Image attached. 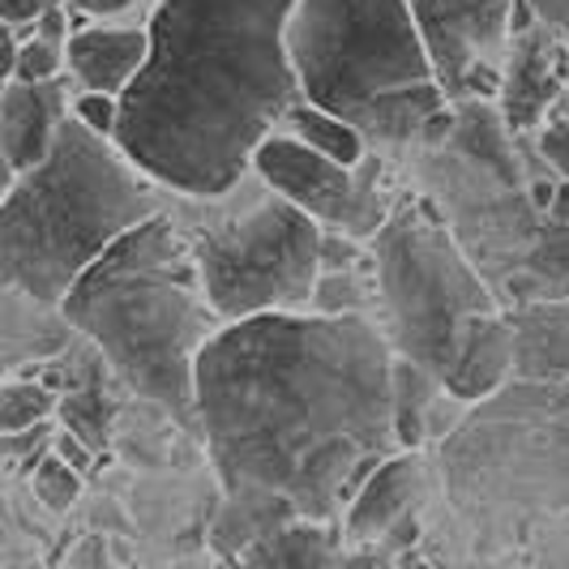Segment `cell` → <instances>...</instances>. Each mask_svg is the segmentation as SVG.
I'll return each mask as SVG.
<instances>
[{"instance_id":"22","label":"cell","mask_w":569,"mask_h":569,"mask_svg":"<svg viewBox=\"0 0 569 569\" xmlns=\"http://www.w3.org/2000/svg\"><path fill=\"white\" fill-rule=\"evenodd\" d=\"M64 73V48L48 43L39 34H30L18 43V60H13V82H57Z\"/></svg>"},{"instance_id":"35","label":"cell","mask_w":569,"mask_h":569,"mask_svg":"<svg viewBox=\"0 0 569 569\" xmlns=\"http://www.w3.org/2000/svg\"><path fill=\"white\" fill-rule=\"evenodd\" d=\"M455 569H506L501 561H488V557H476V561H458Z\"/></svg>"},{"instance_id":"8","label":"cell","mask_w":569,"mask_h":569,"mask_svg":"<svg viewBox=\"0 0 569 569\" xmlns=\"http://www.w3.org/2000/svg\"><path fill=\"white\" fill-rule=\"evenodd\" d=\"M201 287L223 326L261 313H300L321 274V228L266 184L201 223L189 240Z\"/></svg>"},{"instance_id":"2","label":"cell","mask_w":569,"mask_h":569,"mask_svg":"<svg viewBox=\"0 0 569 569\" xmlns=\"http://www.w3.org/2000/svg\"><path fill=\"white\" fill-rule=\"evenodd\" d=\"M296 0H154L142 73L120 94L116 150L180 198H228L300 103L287 60Z\"/></svg>"},{"instance_id":"29","label":"cell","mask_w":569,"mask_h":569,"mask_svg":"<svg viewBox=\"0 0 569 569\" xmlns=\"http://www.w3.org/2000/svg\"><path fill=\"white\" fill-rule=\"evenodd\" d=\"M527 4H531V13L540 18L543 27L557 30L569 43V0H527Z\"/></svg>"},{"instance_id":"19","label":"cell","mask_w":569,"mask_h":569,"mask_svg":"<svg viewBox=\"0 0 569 569\" xmlns=\"http://www.w3.org/2000/svg\"><path fill=\"white\" fill-rule=\"evenodd\" d=\"M437 390H441L437 377H428L411 360L395 356V437H399V450H420L428 407L437 399Z\"/></svg>"},{"instance_id":"32","label":"cell","mask_w":569,"mask_h":569,"mask_svg":"<svg viewBox=\"0 0 569 569\" xmlns=\"http://www.w3.org/2000/svg\"><path fill=\"white\" fill-rule=\"evenodd\" d=\"M531 201H536L540 210H552V201H557V184H548V180L531 184Z\"/></svg>"},{"instance_id":"7","label":"cell","mask_w":569,"mask_h":569,"mask_svg":"<svg viewBox=\"0 0 569 569\" xmlns=\"http://www.w3.org/2000/svg\"><path fill=\"white\" fill-rule=\"evenodd\" d=\"M287 60L300 99L347 124L390 90L432 82L411 0H296Z\"/></svg>"},{"instance_id":"20","label":"cell","mask_w":569,"mask_h":569,"mask_svg":"<svg viewBox=\"0 0 569 569\" xmlns=\"http://www.w3.org/2000/svg\"><path fill=\"white\" fill-rule=\"evenodd\" d=\"M52 407H57V390L43 381H30V377L0 381V437L43 428Z\"/></svg>"},{"instance_id":"5","label":"cell","mask_w":569,"mask_h":569,"mask_svg":"<svg viewBox=\"0 0 569 569\" xmlns=\"http://www.w3.org/2000/svg\"><path fill=\"white\" fill-rule=\"evenodd\" d=\"M441 480L485 548L569 536V377L506 381L441 441Z\"/></svg>"},{"instance_id":"6","label":"cell","mask_w":569,"mask_h":569,"mask_svg":"<svg viewBox=\"0 0 569 569\" xmlns=\"http://www.w3.org/2000/svg\"><path fill=\"white\" fill-rule=\"evenodd\" d=\"M372 266L386 309L381 335L390 339L395 356L446 381L467 339V326L476 317L497 313L492 291L428 206L390 214L377 228Z\"/></svg>"},{"instance_id":"1","label":"cell","mask_w":569,"mask_h":569,"mask_svg":"<svg viewBox=\"0 0 569 569\" xmlns=\"http://www.w3.org/2000/svg\"><path fill=\"white\" fill-rule=\"evenodd\" d=\"M193 425L223 485L219 561L287 522H335L399 455L395 347L365 313L231 321L193 365Z\"/></svg>"},{"instance_id":"11","label":"cell","mask_w":569,"mask_h":569,"mask_svg":"<svg viewBox=\"0 0 569 569\" xmlns=\"http://www.w3.org/2000/svg\"><path fill=\"white\" fill-rule=\"evenodd\" d=\"M219 569H390L372 552H351L335 522H287L236 552Z\"/></svg>"},{"instance_id":"15","label":"cell","mask_w":569,"mask_h":569,"mask_svg":"<svg viewBox=\"0 0 569 569\" xmlns=\"http://www.w3.org/2000/svg\"><path fill=\"white\" fill-rule=\"evenodd\" d=\"M513 377V330L510 317L485 313L467 326V339L458 347L455 369L446 372L441 390H450L458 402L476 407L492 399L506 381Z\"/></svg>"},{"instance_id":"30","label":"cell","mask_w":569,"mask_h":569,"mask_svg":"<svg viewBox=\"0 0 569 569\" xmlns=\"http://www.w3.org/2000/svg\"><path fill=\"white\" fill-rule=\"evenodd\" d=\"M52 455H57L60 462H69L78 476H82L86 467H90V446H86L82 437H73L69 428H64V432H57V450H52Z\"/></svg>"},{"instance_id":"3","label":"cell","mask_w":569,"mask_h":569,"mask_svg":"<svg viewBox=\"0 0 569 569\" xmlns=\"http://www.w3.org/2000/svg\"><path fill=\"white\" fill-rule=\"evenodd\" d=\"M60 317L142 399L168 407L176 420H193V365L223 321L206 300L189 236L168 214L120 236L69 287Z\"/></svg>"},{"instance_id":"21","label":"cell","mask_w":569,"mask_h":569,"mask_svg":"<svg viewBox=\"0 0 569 569\" xmlns=\"http://www.w3.org/2000/svg\"><path fill=\"white\" fill-rule=\"evenodd\" d=\"M30 485H34V497L48 506V510H69L73 501H78V492H82V476L69 467V462H60L57 455H48L39 467H34V476H30Z\"/></svg>"},{"instance_id":"25","label":"cell","mask_w":569,"mask_h":569,"mask_svg":"<svg viewBox=\"0 0 569 569\" xmlns=\"http://www.w3.org/2000/svg\"><path fill=\"white\" fill-rule=\"evenodd\" d=\"M142 0H64L73 30L82 27H116V18H129Z\"/></svg>"},{"instance_id":"27","label":"cell","mask_w":569,"mask_h":569,"mask_svg":"<svg viewBox=\"0 0 569 569\" xmlns=\"http://www.w3.org/2000/svg\"><path fill=\"white\" fill-rule=\"evenodd\" d=\"M540 154L552 163L557 176H566L569 180V120H557V124H548V129H543Z\"/></svg>"},{"instance_id":"16","label":"cell","mask_w":569,"mask_h":569,"mask_svg":"<svg viewBox=\"0 0 569 569\" xmlns=\"http://www.w3.org/2000/svg\"><path fill=\"white\" fill-rule=\"evenodd\" d=\"M513 330V377L518 381H552L569 377V309L536 305L510 317Z\"/></svg>"},{"instance_id":"10","label":"cell","mask_w":569,"mask_h":569,"mask_svg":"<svg viewBox=\"0 0 569 569\" xmlns=\"http://www.w3.org/2000/svg\"><path fill=\"white\" fill-rule=\"evenodd\" d=\"M518 0H411L432 82L446 99H492Z\"/></svg>"},{"instance_id":"17","label":"cell","mask_w":569,"mask_h":569,"mask_svg":"<svg viewBox=\"0 0 569 569\" xmlns=\"http://www.w3.org/2000/svg\"><path fill=\"white\" fill-rule=\"evenodd\" d=\"M437 112H446V94L437 82H420V86H402V90H390L381 99H372L365 112L356 116L351 124L365 133V142L377 138V142H411L420 138L428 120Z\"/></svg>"},{"instance_id":"23","label":"cell","mask_w":569,"mask_h":569,"mask_svg":"<svg viewBox=\"0 0 569 569\" xmlns=\"http://www.w3.org/2000/svg\"><path fill=\"white\" fill-rule=\"evenodd\" d=\"M313 313H326V317H342V313H360V305H365V296H360V287L351 283V274L347 270H321L313 283Z\"/></svg>"},{"instance_id":"36","label":"cell","mask_w":569,"mask_h":569,"mask_svg":"<svg viewBox=\"0 0 569 569\" xmlns=\"http://www.w3.org/2000/svg\"><path fill=\"white\" fill-rule=\"evenodd\" d=\"M0 198H4V193H0Z\"/></svg>"},{"instance_id":"31","label":"cell","mask_w":569,"mask_h":569,"mask_svg":"<svg viewBox=\"0 0 569 569\" xmlns=\"http://www.w3.org/2000/svg\"><path fill=\"white\" fill-rule=\"evenodd\" d=\"M13 60H18V34L0 22V90L13 82Z\"/></svg>"},{"instance_id":"9","label":"cell","mask_w":569,"mask_h":569,"mask_svg":"<svg viewBox=\"0 0 569 569\" xmlns=\"http://www.w3.org/2000/svg\"><path fill=\"white\" fill-rule=\"evenodd\" d=\"M249 171L270 193H279L300 214H309L321 231H342L351 240H365V236H377V228L390 219L381 210V198H377L381 163L369 154L356 168H339L326 154L300 146L291 133L274 129L253 150Z\"/></svg>"},{"instance_id":"24","label":"cell","mask_w":569,"mask_h":569,"mask_svg":"<svg viewBox=\"0 0 569 569\" xmlns=\"http://www.w3.org/2000/svg\"><path fill=\"white\" fill-rule=\"evenodd\" d=\"M69 116H73L82 129H90V133L112 138L116 116H120V99H116V94H90V90H78V94L69 99Z\"/></svg>"},{"instance_id":"4","label":"cell","mask_w":569,"mask_h":569,"mask_svg":"<svg viewBox=\"0 0 569 569\" xmlns=\"http://www.w3.org/2000/svg\"><path fill=\"white\" fill-rule=\"evenodd\" d=\"M154 214L159 184L69 116L48 159L0 198V291L60 309L69 287Z\"/></svg>"},{"instance_id":"12","label":"cell","mask_w":569,"mask_h":569,"mask_svg":"<svg viewBox=\"0 0 569 569\" xmlns=\"http://www.w3.org/2000/svg\"><path fill=\"white\" fill-rule=\"evenodd\" d=\"M69 120L64 82H9L0 90V150L13 171L39 168L57 142L60 124Z\"/></svg>"},{"instance_id":"33","label":"cell","mask_w":569,"mask_h":569,"mask_svg":"<svg viewBox=\"0 0 569 569\" xmlns=\"http://www.w3.org/2000/svg\"><path fill=\"white\" fill-rule=\"evenodd\" d=\"M13 180H18V171H13V163L4 159V150H0V193H9L13 189Z\"/></svg>"},{"instance_id":"26","label":"cell","mask_w":569,"mask_h":569,"mask_svg":"<svg viewBox=\"0 0 569 569\" xmlns=\"http://www.w3.org/2000/svg\"><path fill=\"white\" fill-rule=\"evenodd\" d=\"M57 4H64V0H0V22L13 30H30L48 9H57Z\"/></svg>"},{"instance_id":"13","label":"cell","mask_w":569,"mask_h":569,"mask_svg":"<svg viewBox=\"0 0 569 569\" xmlns=\"http://www.w3.org/2000/svg\"><path fill=\"white\" fill-rule=\"evenodd\" d=\"M146 52V27H82L64 43V73L78 90L120 99L142 73Z\"/></svg>"},{"instance_id":"28","label":"cell","mask_w":569,"mask_h":569,"mask_svg":"<svg viewBox=\"0 0 569 569\" xmlns=\"http://www.w3.org/2000/svg\"><path fill=\"white\" fill-rule=\"evenodd\" d=\"M34 34L39 39H48V43H69V34H73V22H69V9L64 4H57V9H48L39 22H34Z\"/></svg>"},{"instance_id":"18","label":"cell","mask_w":569,"mask_h":569,"mask_svg":"<svg viewBox=\"0 0 569 569\" xmlns=\"http://www.w3.org/2000/svg\"><path fill=\"white\" fill-rule=\"evenodd\" d=\"M283 129L300 146H309V150H317V154H326V159L339 163V168L365 163V133H360L356 124H347L342 116L321 112V108L305 103V99L287 108Z\"/></svg>"},{"instance_id":"34","label":"cell","mask_w":569,"mask_h":569,"mask_svg":"<svg viewBox=\"0 0 569 569\" xmlns=\"http://www.w3.org/2000/svg\"><path fill=\"white\" fill-rule=\"evenodd\" d=\"M395 569H437V566H428V561H420L416 552H402V557H399V566H395Z\"/></svg>"},{"instance_id":"14","label":"cell","mask_w":569,"mask_h":569,"mask_svg":"<svg viewBox=\"0 0 569 569\" xmlns=\"http://www.w3.org/2000/svg\"><path fill=\"white\" fill-rule=\"evenodd\" d=\"M416 492H420V458H416V450L390 455L360 485V492L351 497V506L342 510V540L351 543V548H369V543L386 540L402 518L411 513Z\"/></svg>"}]
</instances>
